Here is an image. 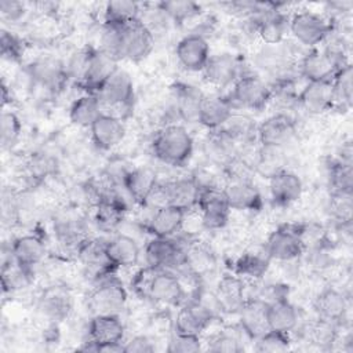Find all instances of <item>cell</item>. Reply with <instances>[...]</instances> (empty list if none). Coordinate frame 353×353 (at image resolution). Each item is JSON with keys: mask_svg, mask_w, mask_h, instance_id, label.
I'll return each mask as SVG.
<instances>
[{"mask_svg": "<svg viewBox=\"0 0 353 353\" xmlns=\"http://www.w3.org/2000/svg\"><path fill=\"white\" fill-rule=\"evenodd\" d=\"M132 287L141 296L161 305H178L183 298L179 279L167 269H142L137 273Z\"/></svg>", "mask_w": 353, "mask_h": 353, "instance_id": "obj_1", "label": "cell"}, {"mask_svg": "<svg viewBox=\"0 0 353 353\" xmlns=\"http://www.w3.org/2000/svg\"><path fill=\"white\" fill-rule=\"evenodd\" d=\"M156 159L170 165H183L193 153V138L188 130L178 124L161 128L152 141Z\"/></svg>", "mask_w": 353, "mask_h": 353, "instance_id": "obj_2", "label": "cell"}, {"mask_svg": "<svg viewBox=\"0 0 353 353\" xmlns=\"http://www.w3.org/2000/svg\"><path fill=\"white\" fill-rule=\"evenodd\" d=\"M127 302V291L123 283L110 273L99 281L88 296V307L97 314H119Z\"/></svg>", "mask_w": 353, "mask_h": 353, "instance_id": "obj_3", "label": "cell"}, {"mask_svg": "<svg viewBox=\"0 0 353 353\" xmlns=\"http://www.w3.org/2000/svg\"><path fill=\"white\" fill-rule=\"evenodd\" d=\"M305 230L299 225H281L270 233L266 241L269 258L279 261H291L298 258L303 251Z\"/></svg>", "mask_w": 353, "mask_h": 353, "instance_id": "obj_4", "label": "cell"}, {"mask_svg": "<svg viewBox=\"0 0 353 353\" xmlns=\"http://www.w3.org/2000/svg\"><path fill=\"white\" fill-rule=\"evenodd\" d=\"M197 207L200 210L203 228L205 229H221L229 221L232 208L229 207L223 189L216 186L201 188Z\"/></svg>", "mask_w": 353, "mask_h": 353, "instance_id": "obj_5", "label": "cell"}, {"mask_svg": "<svg viewBox=\"0 0 353 353\" xmlns=\"http://www.w3.org/2000/svg\"><path fill=\"white\" fill-rule=\"evenodd\" d=\"M272 98L270 87L258 76L244 74L237 77L233 84L230 101L232 103H237L239 106L262 110Z\"/></svg>", "mask_w": 353, "mask_h": 353, "instance_id": "obj_6", "label": "cell"}, {"mask_svg": "<svg viewBox=\"0 0 353 353\" xmlns=\"http://www.w3.org/2000/svg\"><path fill=\"white\" fill-rule=\"evenodd\" d=\"M345 65L342 54L334 50H313L301 62V73L307 81L332 80L335 73Z\"/></svg>", "mask_w": 353, "mask_h": 353, "instance_id": "obj_7", "label": "cell"}, {"mask_svg": "<svg viewBox=\"0 0 353 353\" xmlns=\"http://www.w3.org/2000/svg\"><path fill=\"white\" fill-rule=\"evenodd\" d=\"M288 29L299 43L312 47L321 43L331 33L332 25L319 14L302 11L291 18Z\"/></svg>", "mask_w": 353, "mask_h": 353, "instance_id": "obj_8", "label": "cell"}, {"mask_svg": "<svg viewBox=\"0 0 353 353\" xmlns=\"http://www.w3.org/2000/svg\"><path fill=\"white\" fill-rule=\"evenodd\" d=\"M123 39H121V55L123 59L130 61H141L153 48L154 39L149 26L141 21L139 18L123 25L121 28Z\"/></svg>", "mask_w": 353, "mask_h": 353, "instance_id": "obj_9", "label": "cell"}, {"mask_svg": "<svg viewBox=\"0 0 353 353\" xmlns=\"http://www.w3.org/2000/svg\"><path fill=\"white\" fill-rule=\"evenodd\" d=\"M215 317V309L197 298L182 306L175 317V332L197 335L210 325Z\"/></svg>", "mask_w": 353, "mask_h": 353, "instance_id": "obj_10", "label": "cell"}, {"mask_svg": "<svg viewBox=\"0 0 353 353\" xmlns=\"http://www.w3.org/2000/svg\"><path fill=\"white\" fill-rule=\"evenodd\" d=\"M95 95L101 103L130 109L134 102V83L130 73L117 68Z\"/></svg>", "mask_w": 353, "mask_h": 353, "instance_id": "obj_11", "label": "cell"}, {"mask_svg": "<svg viewBox=\"0 0 353 353\" xmlns=\"http://www.w3.org/2000/svg\"><path fill=\"white\" fill-rule=\"evenodd\" d=\"M256 134L262 146L283 148L295 137L296 125L288 114L277 113L263 120L258 125Z\"/></svg>", "mask_w": 353, "mask_h": 353, "instance_id": "obj_12", "label": "cell"}, {"mask_svg": "<svg viewBox=\"0 0 353 353\" xmlns=\"http://www.w3.org/2000/svg\"><path fill=\"white\" fill-rule=\"evenodd\" d=\"M145 256L154 269L185 266V251L170 237H153L145 247Z\"/></svg>", "mask_w": 353, "mask_h": 353, "instance_id": "obj_13", "label": "cell"}, {"mask_svg": "<svg viewBox=\"0 0 353 353\" xmlns=\"http://www.w3.org/2000/svg\"><path fill=\"white\" fill-rule=\"evenodd\" d=\"M117 61L103 50H92L80 85L88 94H97L103 83L116 72Z\"/></svg>", "mask_w": 353, "mask_h": 353, "instance_id": "obj_14", "label": "cell"}, {"mask_svg": "<svg viewBox=\"0 0 353 353\" xmlns=\"http://www.w3.org/2000/svg\"><path fill=\"white\" fill-rule=\"evenodd\" d=\"M178 62L189 72H203L210 59V46L201 34L182 37L175 48Z\"/></svg>", "mask_w": 353, "mask_h": 353, "instance_id": "obj_15", "label": "cell"}, {"mask_svg": "<svg viewBox=\"0 0 353 353\" xmlns=\"http://www.w3.org/2000/svg\"><path fill=\"white\" fill-rule=\"evenodd\" d=\"M223 193L232 210L259 211L262 208V196L247 178L230 176V181L223 188Z\"/></svg>", "mask_w": 353, "mask_h": 353, "instance_id": "obj_16", "label": "cell"}, {"mask_svg": "<svg viewBox=\"0 0 353 353\" xmlns=\"http://www.w3.org/2000/svg\"><path fill=\"white\" fill-rule=\"evenodd\" d=\"M92 143L102 150H110L117 146L124 135L125 127L119 116L102 113L90 127Z\"/></svg>", "mask_w": 353, "mask_h": 353, "instance_id": "obj_17", "label": "cell"}, {"mask_svg": "<svg viewBox=\"0 0 353 353\" xmlns=\"http://www.w3.org/2000/svg\"><path fill=\"white\" fill-rule=\"evenodd\" d=\"M29 74L41 87L48 91H59L68 83L66 66L55 58H41L29 66Z\"/></svg>", "mask_w": 353, "mask_h": 353, "instance_id": "obj_18", "label": "cell"}, {"mask_svg": "<svg viewBox=\"0 0 353 353\" xmlns=\"http://www.w3.org/2000/svg\"><path fill=\"white\" fill-rule=\"evenodd\" d=\"M298 102L310 114H321L334 108V90L332 80L327 81H307Z\"/></svg>", "mask_w": 353, "mask_h": 353, "instance_id": "obj_19", "label": "cell"}, {"mask_svg": "<svg viewBox=\"0 0 353 353\" xmlns=\"http://www.w3.org/2000/svg\"><path fill=\"white\" fill-rule=\"evenodd\" d=\"M233 113V103L229 98L211 94L203 95L199 106L197 121L208 130L221 128Z\"/></svg>", "mask_w": 353, "mask_h": 353, "instance_id": "obj_20", "label": "cell"}, {"mask_svg": "<svg viewBox=\"0 0 353 353\" xmlns=\"http://www.w3.org/2000/svg\"><path fill=\"white\" fill-rule=\"evenodd\" d=\"M239 314L241 330L252 341H256L259 336L270 330L268 323V302L265 301H244L243 306L239 310Z\"/></svg>", "mask_w": 353, "mask_h": 353, "instance_id": "obj_21", "label": "cell"}, {"mask_svg": "<svg viewBox=\"0 0 353 353\" xmlns=\"http://www.w3.org/2000/svg\"><path fill=\"white\" fill-rule=\"evenodd\" d=\"M88 336L97 345L98 352L101 346L121 342L124 325L119 314H97L88 324Z\"/></svg>", "mask_w": 353, "mask_h": 353, "instance_id": "obj_22", "label": "cell"}, {"mask_svg": "<svg viewBox=\"0 0 353 353\" xmlns=\"http://www.w3.org/2000/svg\"><path fill=\"white\" fill-rule=\"evenodd\" d=\"M39 310L54 321L66 319L72 310V295L63 285L46 288L39 298Z\"/></svg>", "mask_w": 353, "mask_h": 353, "instance_id": "obj_23", "label": "cell"}, {"mask_svg": "<svg viewBox=\"0 0 353 353\" xmlns=\"http://www.w3.org/2000/svg\"><path fill=\"white\" fill-rule=\"evenodd\" d=\"M270 197L276 205L285 207L295 203L302 194V182L299 176L288 170H283L269 178Z\"/></svg>", "mask_w": 353, "mask_h": 353, "instance_id": "obj_24", "label": "cell"}, {"mask_svg": "<svg viewBox=\"0 0 353 353\" xmlns=\"http://www.w3.org/2000/svg\"><path fill=\"white\" fill-rule=\"evenodd\" d=\"M125 212L124 201L113 194L112 192H106L102 197L95 203V223L103 232L114 230L123 221Z\"/></svg>", "mask_w": 353, "mask_h": 353, "instance_id": "obj_25", "label": "cell"}, {"mask_svg": "<svg viewBox=\"0 0 353 353\" xmlns=\"http://www.w3.org/2000/svg\"><path fill=\"white\" fill-rule=\"evenodd\" d=\"M204 79L216 87H225L237 80L239 62L232 54H218L210 57L203 69Z\"/></svg>", "mask_w": 353, "mask_h": 353, "instance_id": "obj_26", "label": "cell"}, {"mask_svg": "<svg viewBox=\"0 0 353 353\" xmlns=\"http://www.w3.org/2000/svg\"><path fill=\"white\" fill-rule=\"evenodd\" d=\"M157 174L150 167H138L124 174L123 186L134 201L145 204L149 194L157 186Z\"/></svg>", "mask_w": 353, "mask_h": 353, "instance_id": "obj_27", "label": "cell"}, {"mask_svg": "<svg viewBox=\"0 0 353 353\" xmlns=\"http://www.w3.org/2000/svg\"><path fill=\"white\" fill-rule=\"evenodd\" d=\"M183 210L175 205H164L156 208L148 222V230L154 237H171L175 232H179L185 218Z\"/></svg>", "mask_w": 353, "mask_h": 353, "instance_id": "obj_28", "label": "cell"}, {"mask_svg": "<svg viewBox=\"0 0 353 353\" xmlns=\"http://www.w3.org/2000/svg\"><path fill=\"white\" fill-rule=\"evenodd\" d=\"M204 154L215 164L230 165L237 159V145L222 130H214L204 141Z\"/></svg>", "mask_w": 353, "mask_h": 353, "instance_id": "obj_29", "label": "cell"}, {"mask_svg": "<svg viewBox=\"0 0 353 353\" xmlns=\"http://www.w3.org/2000/svg\"><path fill=\"white\" fill-rule=\"evenodd\" d=\"M106 256L114 269L130 268L139 259V247L132 237L117 234L106 241Z\"/></svg>", "mask_w": 353, "mask_h": 353, "instance_id": "obj_30", "label": "cell"}, {"mask_svg": "<svg viewBox=\"0 0 353 353\" xmlns=\"http://www.w3.org/2000/svg\"><path fill=\"white\" fill-rule=\"evenodd\" d=\"M10 252L17 262L28 268H33L44 259L47 248L46 243L40 236L25 234L12 241Z\"/></svg>", "mask_w": 353, "mask_h": 353, "instance_id": "obj_31", "label": "cell"}, {"mask_svg": "<svg viewBox=\"0 0 353 353\" xmlns=\"http://www.w3.org/2000/svg\"><path fill=\"white\" fill-rule=\"evenodd\" d=\"M215 299L221 312H239L244 303V285L240 279L223 276L215 290Z\"/></svg>", "mask_w": 353, "mask_h": 353, "instance_id": "obj_32", "label": "cell"}, {"mask_svg": "<svg viewBox=\"0 0 353 353\" xmlns=\"http://www.w3.org/2000/svg\"><path fill=\"white\" fill-rule=\"evenodd\" d=\"M170 205H175L183 211L197 207L200 196V185L194 178H181L167 183Z\"/></svg>", "mask_w": 353, "mask_h": 353, "instance_id": "obj_33", "label": "cell"}, {"mask_svg": "<svg viewBox=\"0 0 353 353\" xmlns=\"http://www.w3.org/2000/svg\"><path fill=\"white\" fill-rule=\"evenodd\" d=\"M268 323L270 330L288 334L298 323V312L285 298L268 302Z\"/></svg>", "mask_w": 353, "mask_h": 353, "instance_id": "obj_34", "label": "cell"}, {"mask_svg": "<svg viewBox=\"0 0 353 353\" xmlns=\"http://www.w3.org/2000/svg\"><path fill=\"white\" fill-rule=\"evenodd\" d=\"M101 102L94 94H84L73 101L69 109V119L74 125L91 127L92 123L102 114Z\"/></svg>", "mask_w": 353, "mask_h": 353, "instance_id": "obj_35", "label": "cell"}, {"mask_svg": "<svg viewBox=\"0 0 353 353\" xmlns=\"http://www.w3.org/2000/svg\"><path fill=\"white\" fill-rule=\"evenodd\" d=\"M77 254L84 265L99 269V276H102V273H109V270L114 269L106 256V241L85 239L79 244Z\"/></svg>", "mask_w": 353, "mask_h": 353, "instance_id": "obj_36", "label": "cell"}, {"mask_svg": "<svg viewBox=\"0 0 353 353\" xmlns=\"http://www.w3.org/2000/svg\"><path fill=\"white\" fill-rule=\"evenodd\" d=\"M316 310L319 312L320 319L335 323L343 319L347 310V302L342 292L335 288H327L317 296Z\"/></svg>", "mask_w": 353, "mask_h": 353, "instance_id": "obj_37", "label": "cell"}, {"mask_svg": "<svg viewBox=\"0 0 353 353\" xmlns=\"http://www.w3.org/2000/svg\"><path fill=\"white\" fill-rule=\"evenodd\" d=\"M33 280L32 268L17 262L12 256L1 266V285L4 292H14L28 287Z\"/></svg>", "mask_w": 353, "mask_h": 353, "instance_id": "obj_38", "label": "cell"}, {"mask_svg": "<svg viewBox=\"0 0 353 353\" xmlns=\"http://www.w3.org/2000/svg\"><path fill=\"white\" fill-rule=\"evenodd\" d=\"M54 229L57 233V237L63 244H74L79 247V244L85 240L84 237V222L77 214H62L55 222Z\"/></svg>", "mask_w": 353, "mask_h": 353, "instance_id": "obj_39", "label": "cell"}, {"mask_svg": "<svg viewBox=\"0 0 353 353\" xmlns=\"http://www.w3.org/2000/svg\"><path fill=\"white\" fill-rule=\"evenodd\" d=\"M334 108L347 109L352 105L353 95V72L352 65L345 63L332 77Z\"/></svg>", "mask_w": 353, "mask_h": 353, "instance_id": "obj_40", "label": "cell"}, {"mask_svg": "<svg viewBox=\"0 0 353 353\" xmlns=\"http://www.w3.org/2000/svg\"><path fill=\"white\" fill-rule=\"evenodd\" d=\"M204 94L197 88L190 85H178L176 87V110L179 116L186 121H197L200 101Z\"/></svg>", "mask_w": 353, "mask_h": 353, "instance_id": "obj_41", "label": "cell"}, {"mask_svg": "<svg viewBox=\"0 0 353 353\" xmlns=\"http://www.w3.org/2000/svg\"><path fill=\"white\" fill-rule=\"evenodd\" d=\"M287 30V21L274 10L258 21V34L268 44H277Z\"/></svg>", "mask_w": 353, "mask_h": 353, "instance_id": "obj_42", "label": "cell"}, {"mask_svg": "<svg viewBox=\"0 0 353 353\" xmlns=\"http://www.w3.org/2000/svg\"><path fill=\"white\" fill-rule=\"evenodd\" d=\"M139 4L135 1L116 0L109 1L105 7V23L125 25L138 19Z\"/></svg>", "mask_w": 353, "mask_h": 353, "instance_id": "obj_43", "label": "cell"}, {"mask_svg": "<svg viewBox=\"0 0 353 353\" xmlns=\"http://www.w3.org/2000/svg\"><path fill=\"white\" fill-rule=\"evenodd\" d=\"M283 148H269V146H262L258 152L256 161L254 164L255 170L266 176L270 178L274 174L280 172L284 170V157L281 153Z\"/></svg>", "mask_w": 353, "mask_h": 353, "instance_id": "obj_44", "label": "cell"}, {"mask_svg": "<svg viewBox=\"0 0 353 353\" xmlns=\"http://www.w3.org/2000/svg\"><path fill=\"white\" fill-rule=\"evenodd\" d=\"M159 8L164 12L168 18L175 22H185L200 14L201 7L200 4L189 0H172V1H161L159 3Z\"/></svg>", "mask_w": 353, "mask_h": 353, "instance_id": "obj_45", "label": "cell"}, {"mask_svg": "<svg viewBox=\"0 0 353 353\" xmlns=\"http://www.w3.org/2000/svg\"><path fill=\"white\" fill-rule=\"evenodd\" d=\"M219 130H222L234 142H237V141H245L251 138L252 134L255 132V124L245 114L232 113V116L226 120V123Z\"/></svg>", "mask_w": 353, "mask_h": 353, "instance_id": "obj_46", "label": "cell"}, {"mask_svg": "<svg viewBox=\"0 0 353 353\" xmlns=\"http://www.w3.org/2000/svg\"><path fill=\"white\" fill-rule=\"evenodd\" d=\"M269 266V259L258 254H244L236 262V273L240 276L259 279L265 274Z\"/></svg>", "mask_w": 353, "mask_h": 353, "instance_id": "obj_47", "label": "cell"}, {"mask_svg": "<svg viewBox=\"0 0 353 353\" xmlns=\"http://www.w3.org/2000/svg\"><path fill=\"white\" fill-rule=\"evenodd\" d=\"M185 266L196 276H201L214 266L212 255L203 247H192L185 251Z\"/></svg>", "mask_w": 353, "mask_h": 353, "instance_id": "obj_48", "label": "cell"}, {"mask_svg": "<svg viewBox=\"0 0 353 353\" xmlns=\"http://www.w3.org/2000/svg\"><path fill=\"white\" fill-rule=\"evenodd\" d=\"M330 181L332 192H352L353 189V171L350 161H338L331 165Z\"/></svg>", "mask_w": 353, "mask_h": 353, "instance_id": "obj_49", "label": "cell"}, {"mask_svg": "<svg viewBox=\"0 0 353 353\" xmlns=\"http://www.w3.org/2000/svg\"><path fill=\"white\" fill-rule=\"evenodd\" d=\"M22 131V123L14 112H3L0 117V141L4 148L12 146Z\"/></svg>", "mask_w": 353, "mask_h": 353, "instance_id": "obj_50", "label": "cell"}, {"mask_svg": "<svg viewBox=\"0 0 353 353\" xmlns=\"http://www.w3.org/2000/svg\"><path fill=\"white\" fill-rule=\"evenodd\" d=\"M288 347H290L288 334L280 332V331H273V330H269L266 334L259 336L256 339V346H255V349L258 352H269V353L284 352Z\"/></svg>", "mask_w": 353, "mask_h": 353, "instance_id": "obj_51", "label": "cell"}, {"mask_svg": "<svg viewBox=\"0 0 353 353\" xmlns=\"http://www.w3.org/2000/svg\"><path fill=\"white\" fill-rule=\"evenodd\" d=\"M331 210L339 221L349 223L352 219V192H332Z\"/></svg>", "mask_w": 353, "mask_h": 353, "instance_id": "obj_52", "label": "cell"}, {"mask_svg": "<svg viewBox=\"0 0 353 353\" xmlns=\"http://www.w3.org/2000/svg\"><path fill=\"white\" fill-rule=\"evenodd\" d=\"M201 349L200 336L197 335H186L175 332L174 336L168 342L167 350L171 353H193Z\"/></svg>", "mask_w": 353, "mask_h": 353, "instance_id": "obj_53", "label": "cell"}, {"mask_svg": "<svg viewBox=\"0 0 353 353\" xmlns=\"http://www.w3.org/2000/svg\"><path fill=\"white\" fill-rule=\"evenodd\" d=\"M0 50H1V55L10 61H18L23 52L21 40L15 34L7 30H1Z\"/></svg>", "mask_w": 353, "mask_h": 353, "instance_id": "obj_54", "label": "cell"}, {"mask_svg": "<svg viewBox=\"0 0 353 353\" xmlns=\"http://www.w3.org/2000/svg\"><path fill=\"white\" fill-rule=\"evenodd\" d=\"M335 336H336V331H335L334 321L320 319V321L314 324L312 328V339H313V343L316 345H321V346L331 345L335 341Z\"/></svg>", "mask_w": 353, "mask_h": 353, "instance_id": "obj_55", "label": "cell"}, {"mask_svg": "<svg viewBox=\"0 0 353 353\" xmlns=\"http://www.w3.org/2000/svg\"><path fill=\"white\" fill-rule=\"evenodd\" d=\"M210 350L216 353H239L243 350V347L237 336L228 332H222L211 342Z\"/></svg>", "mask_w": 353, "mask_h": 353, "instance_id": "obj_56", "label": "cell"}, {"mask_svg": "<svg viewBox=\"0 0 353 353\" xmlns=\"http://www.w3.org/2000/svg\"><path fill=\"white\" fill-rule=\"evenodd\" d=\"M0 12H1L3 18L14 22V21H18L23 15L25 8H23V4L19 1L3 0V1H0Z\"/></svg>", "mask_w": 353, "mask_h": 353, "instance_id": "obj_57", "label": "cell"}, {"mask_svg": "<svg viewBox=\"0 0 353 353\" xmlns=\"http://www.w3.org/2000/svg\"><path fill=\"white\" fill-rule=\"evenodd\" d=\"M153 343L146 336H134L124 343V353H152Z\"/></svg>", "mask_w": 353, "mask_h": 353, "instance_id": "obj_58", "label": "cell"}]
</instances>
